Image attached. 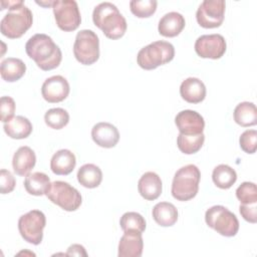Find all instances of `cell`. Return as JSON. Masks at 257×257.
<instances>
[{"mask_svg":"<svg viewBox=\"0 0 257 257\" xmlns=\"http://www.w3.org/2000/svg\"><path fill=\"white\" fill-rule=\"evenodd\" d=\"M27 55L35 61L37 66L48 71L56 68L62 59V53L52 38L43 33L31 36L25 44Z\"/></svg>","mask_w":257,"mask_h":257,"instance_id":"cell-1","label":"cell"},{"mask_svg":"<svg viewBox=\"0 0 257 257\" xmlns=\"http://www.w3.org/2000/svg\"><path fill=\"white\" fill-rule=\"evenodd\" d=\"M7 5L8 13L0 22L1 33L11 39L21 37L32 25L33 15L22 0L1 1V7Z\"/></svg>","mask_w":257,"mask_h":257,"instance_id":"cell-2","label":"cell"},{"mask_svg":"<svg viewBox=\"0 0 257 257\" xmlns=\"http://www.w3.org/2000/svg\"><path fill=\"white\" fill-rule=\"evenodd\" d=\"M92 20L103 34L109 39H118L126 31L127 24L118 11V8L110 2H102L94 7Z\"/></svg>","mask_w":257,"mask_h":257,"instance_id":"cell-3","label":"cell"},{"mask_svg":"<svg viewBox=\"0 0 257 257\" xmlns=\"http://www.w3.org/2000/svg\"><path fill=\"white\" fill-rule=\"evenodd\" d=\"M201 172L197 166L190 164L180 168L173 179L172 195L178 201H189L196 197L199 191Z\"/></svg>","mask_w":257,"mask_h":257,"instance_id":"cell-4","label":"cell"},{"mask_svg":"<svg viewBox=\"0 0 257 257\" xmlns=\"http://www.w3.org/2000/svg\"><path fill=\"white\" fill-rule=\"evenodd\" d=\"M174 56V45L168 41L159 40L143 47L138 52L137 61L143 69L152 70L172 61Z\"/></svg>","mask_w":257,"mask_h":257,"instance_id":"cell-5","label":"cell"},{"mask_svg":"<svg viewBox=\"0 0 257 257\" xmlns=\"http://www.w3.org/2000/svg\"><path fill=\"white\" fill-rule=\"evenodd\" d=\"M205 221L210 228L225 237H233L239 230V221L236 215L221 205L208 209L205 213Z\"/></svg>","mask_w":257,"mask_h":257,"instance_id":"cell-6","label":"cell"},{"mask_svg":"<svg viewBox=\"0 0 257 257\" xmlns=\"http://www.w3.org/2000/svg\"><path fill=\"white\" fill-rule=\"evenodd\" d=\"M73 54L78 62L91 65L99 58V39L95 32L83 29L77 32L73 44Z\"/></svg>","mask_w":257,"mask_h":257,"instance_id":"cell-7","label":"cell"},{"mask_svg":"<svg viewBox=\"0 0 257 257\" xmlns=\"http://www.w3.org/2000/svg\"><path fill=\"white\" fill-rule=\"evenodd\" d=\"M45 195L53 204L68 212L77 210L82 202L80 193L63 181L52 182Z\"/></svg>","mask_w":257,"mask_h":257,"instance_id":"cell-8","label":"cell"},{"mask_svg":"<svg viewBox=\"0 0 257 257\" xmlns=\"http://www.w3.org/2000/svg\"><path fill=\"white\" fill-rule=\"evenodd\" d=\"M46 217L39 210H31L18 220V230L21 237L30 244L38 245L43 239V229Z\"/></svg>","mask_w":257,"mask_h":257,"instance_id":"cell-9","label":"cell"},{"mask_svg":"<svg viewBox=\"0 0 257 257\" xmlns=\"http://www.w3.org/2000/svg\"><path fill=\"white\" fill-rule=\"evenodd\" d=\"M52 9L56 24L61 30L73 31L79 26L81 16L76 1L56 0L53 1Z\"/></svg>","mask_w":257,"mask_h":257,"instance_id":"cell-10","label":"cell"},{"mask_svg":"<svg viewBox=\"0 0 257 257\" xmlns=\"http://www.w3.org/2000/svg\"><path fill=\"white\" fill-rule=\"evenodd\" d=\"M224 0H205L203 1L197 12L196 19L200 26L204 28H216L221 26L225 15Z\"/></svg>","mask_w":257,"mask_h":257,"instance_id":"cell-11","label":"cell"},{"mask_svg":"<svg viewBox=\"0 0 257 257\" xmlns=\"http://www.w3.org/2000/svg\"><path fill=\"white\" fill-rule=\"evenodd\" d=\"M227 48L225 38L221 34L201 35L195 42V51L202 58L219 59Z\"/></svg>","mask_w":257,"mask_h":257,"instance_id":"cell-12","label":"cell"},{"mask_svg":"<svg viewBox=\"0 0 257 257\" xmlns=\"http://www.w3.org/2000/svg\"><path fill=\"white\" fill-rule=\"evenodd\" d=\"M70 91L67 79L61 75H53L44 80L41 86V94L43 98L50 102L56 103L64 100Z\"/></svg>","mask_w":257,"mask_h":257,"instance_id":"cell-13","label":"cell"},{"mask_svg":"<svg viewBox=\"0 0 257 257\" xmlns=\"http://www.w3.org/2000/svg\"><path fill=\"white\" fill-rule=\"evenodd\" d=\"M175 123L183 135H199L202 134L205 127L203 116L192 109L180 111L175 117Z\"/></svg>","mask_w":257,"mask_h":257,"instance_id":"cell-14","label":"cell"},{"mask_svg":"<svg viewBox=\"0 0 257 257\" xmlns=\"http://www.w3.org/2000/svg\"><path fill=\"white\" fill-rule=\"evenodd\" d=\"M91 138L93 142L105 149L113 148L119 141V133L117 128L109 122H97L92 126Z\"/></svg>","mask_w":257,"mask_h":257,"instance_id":"cell-15","label":"cell"},{"mask_svg":"<svg viewBox=\"0 0 257 257\" xmlns=\"http://www.w3.org/2000/svg\"><path fill=\"white\" fill-rule=\"evenodd\" d=\"M138 190L145 200L154 201L158 199L163 190V184L160 176L155 172L145 173L139 180Z\"/></svg>","mask_w":257,"mask_h":257,"instance_id":"cell-16","label":"cell"},{"mask_svg":"<svg viewBox=\"0 0 257 257\" xmlns=\"http://www.w3.org/2000/svg\"><path fill=\"white\" fill-rule=\"evenodd\" d=\"M180 94L189 103H199L206 97V86L201 79L188 77L181 83Z\"/></svg>","mask_w":257,"mask_h":257,"instance_id":"cell-17","label":"cell"},{"mask_svg":"<svg viewBox=\"0 0 257 257\" xmlns=\"http://www.w3.org/2000/svg\"><path fill=\"white\" fill-rule=\"evenodd\" d=\"M36 163V156L34 151L27 147H20L14 154L12 159V167L14 173L18 176H27L34 168Z\"/></svg>","mask_w":257,"mask_h":257,"instance_id":"cell-18","label":"cell"},{"mask_svg":"<svg viewBox=\"0 0 257 257\" xmlns=\"http://www.w3.org/2000/svg\"><path fill=\"white\" fill-rule=\"evenodd\" d=\"M144 241L141 233L124 232L118 243V257H140L143 254Z\"/></svg>","mask_w":257,"mask_h":257,"instance_id":"cell-19","label":"cell"},{"mask_svg":"<svg viewBox=\"0 0 257 257\" xmlns=\"http://www.w3.org/2000/svg\"><path fill=\"white\" fill-rule=\"evenodd\" d=\"M186 25L184 16L179 12L166 13L159 21V33L165 37H175L179 35Z\"/></svg>","mask_w":257,"mask_h":257,"instance_id":"cell-20","label":"cell"},{"mask_svg":"<svg viewBox=\"0 0 257 257\" xmlns=\"http://www.w3.org/2000/svg\"><path fill=\"white\" fill-rule=\"evenodd\" d=\"M76 165L74 154L66 149L57 151L50 160V169L55 175L65 176L70 174Z\"/></svg>","mask_w":257,"mask_h":257,"instance_id":"cell-21","label":"cell"},{"mask_svg":"<svg viewBox=\"0 0 257 257\" xmlns=\"http://www.w3.org/2000/svg\"><path fill=\"white\" fill-rule=\"evenodd\" d=\"M4 132L8 137L15 140L26 139L32 133V123L22 115L13 116L7 122H4Z\"/></svg>","mask_w":257,"mask_h":257,"instance_id":"cell-22","label":"cell"},{"mask_svg":"<svg viewBox=\"0 0 257 257\" xmlns=\"http://www.w3.org/2000/svg\"><path fill=\"white\" fill-rule=\"evenodd\" d=\"M152 215L157 224L162 227L173 226L178 221V210L172 203L160 202L153 208Z\"/></svg>","mask_w":257,"mask_h":257,"instance_id":"cell-23","label":"cell"},{"mask_svg":"<svg viewBox=\"0 0 257 257\" xmlns=\"http://www.w3.org/2000/svg\"><path fill=\"white\" fill-rule=\"evenodd\" d=\"M25 63L21 59L15 57H8L2 60L0 65L1 77L8 82L19 80L25 74Z\"/></svg>","mask_w":257,"mask_h":257,"instance_id":"cell-24","label":"cell"},{"mask_svg":"<svg viewBox=\"0 0 257 257\" xmlns=\"http://www.w3.org/2000/svg\"><path fill=\"white\" fill-rule=\"evenodd\" d=\"M49 177L42 172L30 173L24 180V188L28 194L33 196L45 195L50 186Z\"/></svg>","mask_w":257,"mask_h":257,"instance_id":"cell-25","label":"cell"},{"mask_svg":"<svg viewBox=\"0 0 257 257\" xmlns=\"http://www.w3.org/2000/svg\"><path fill=\"white\" fill-rule=\"evenodd\" d=\"M77 181L84 188L93 189L100 185L102 181V172L94 164H85L77 172Z\"/></svg>","mask_w":257,"mask_h":257,"instance_id":"cell-26","label":"cell"},{"mask_svg":"<svg viewBox=\"0 0 257 257\" xmlns=\"http://www.w3.org/2000/svg\"><path fill=\"white\" fill-rule=\"evenodd\" d=\"M234 120L241 126H251L257 123V108L253 102L243 101L234 109Z\"/></svg>","mask_w":257,"mask_h":257,"instance_id":"cell-27","label":"cell"},{"mask_svg":"<svg viewBox=\"0 0 257 257\" xmlns=\"http://www.w3.org/2000/svg\"><path fill=\"white\" fill-rule=\"evenodd\" d=\"M212 180L220 189H229L237 181V174L233 168L228 165L221 164L213 170Z\"/></svg>","mask_w":257,"mask_h":257,"instance_id":"cell-28","label":"cell"},{"mask_svg":"<svg viewBox=\"0 0 257 257\" xmlns=\"http://www.w3.org/2000/svg\"><path fill=\"white\" fill-rule=\"evenodd\" d=\"M204 141L205 135L203 133L199 135L179 134L177 138V146L182 153L186 155H192L201 150L204 145Z\"/></svg>","mask_w":257,"mask_h":257,"instance_id":"cell-29","label":"cell"},{"mask_svg":"<svg viewBox=\"0 0 257 257\" xmlns=\"http://www.w3.org/2000/svg\"><path fill=\"white\" fill-rule=\"evenodd\" d=\"M120 228L123 232L131 233H143L146 230L145 218L137 212H126L119 220Z\"/></svg>","mask_w":257,"mask_h":257,"instance_id":"cell-30","label":"cell"},{"mask_svg":"<svg viewBox=\"0 0 257 257\" xmlns=\"http://www.w3.org/2000/svg\"><path fill=\"white\" fill-rule=\"evenodd\" d=\"M44 121L53 130H61L68 123L69 114L61 107L50 108L44 114Z\"/></svg>","mask_w":257,"mask_h":257,"instance_id":"cell-31","label":"cell"},{"mask_svg":"<svg viewBox=\"0 0 257 257\" xmlns=\"http://www.w3.org/2000/svg\"><path fill=\"white\" fill-rule=\"evenodd\" d=\"M157 5L156 0H133L130 2V9L135 16L147 18L156 12Z\"/></svg>","mask_w":257,"mask_h":257,"instance_id":"cell-32","label":"cell"},{"mask_svg":"<svg viewBox=\"0 0 257 257\" xmlns=\"http://www.w3.org/2000/svg\"><path fill=\"white\" fill-rule=\"evenodd\" d=\"M236 197L241 204L257 203V188L252 182L242 183L236 190Z\"/></svg>","mask_w":257,"mask_h":257,"instance_id":"cell-33","label":"cell"},{"mask_svg":"<svg viewBox=\"0 0 257 257\" xmlns=\"http://www.w3.org/2000/svg\"><path fill=\"white\" fill-rule=\"evenodd\" d=\"M240 148L247 154H254L257 149V132L255 130H246L239 139Z\"/></svg>","mask_w":257,"mask_h":257,"instance_id":"cell-34","label":"cell"},{"mask_svg":"<svg viewBox=\"0 0 257 257\" xmlns=\"http://www.w3.org/2000/svg\"><path fill=\"white\" fill-rule=\"evenodd\" d=\"M15 112V101L10 96H2L0 99V113L1 120L7 122L10 120Z\"/></svg>","mask_w":257,"mask_h":257,"instance_id":"cell-35","label":"cell"},{"mask_svg":"<svg viewBox=\"0 0 257 257\" xmlns=\"http://www.w3.org/2000/svg\"><path fill=\"white\" fill-rule=\"evenodd\" d=\"M16 185V181L13 177V175L5 170L2 169L0 171V191L1 194H8L11 193Z\"/></svg>","mask_w":257,"mask_h":257,"instance_id":"cell-36","label":"cell"},{"mask_svg":"<svg viewBox=\"0 0 257 257\" xmlns=\"http://www.w3.org/2000/svg\"><path fill=\"white\" fill-rule=\"evenodd\" d=\"M240 214L244 220L249 223L257 222V203L254 204H241L239 207Z\"/></svg>","mask_w":257,"mask_h":257,"instance_id":"cell-37","label":"cell"},{"mask_svg":"<svg viewBox=\"0 0 257 257\" xmlns=\"http://www.w3.org/2000/svg\"><path fill=\"white\" fill-rule=\"evenodd\" d=\"M65 254H66V256H87V253H86L84 247L79 244L70 245Z\"/></svg>","mask_w":257,"mask_h":257,"instance_id":"cell-38","label":"cell"},{"mask_svg":"<svg viewBox=\"0 0 257 257\" xmlns=\"http://www.w3.org/2000/svg\"><path fill=\"white\" fill-rule=\"evenodd\" d=\"M37 4L41 5V6H45V7H48V6H52L53 5V1H48V2H38L36 1Z\"/></svg>","mask_w":257,"mask_h":257,"instance_id":"cell-39","label":"cell"}]
</instances>
